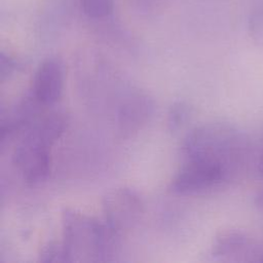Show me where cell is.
Returning a JSON list of instances; mask_svg holds the SVG:
<instances>
[{"instance_id":"9a60e30c","label":"cell","mask_w":263,"mask_h":263,"mask_svg":"<svg viewBox=\"0 0 263 263\" xmlns=\"http://www.w3.org/2000/svg\"><path fill=\"white\" fill-rule=\"evenodd\" d=\"M258 167H259V172L263 175V150H262V153L260 155V158H259V163H258Z\"/></svg>"},{"instance_id":"7a4b0ae2","label":"cell","mask_w":263,"mask_h":263,"mask_svg":"<svg viewBox=\"0 0 263 263\" xmlns=\"http://www.w3.org/2000/svg\"><path fill=\"white\" fill-rule=\"evenodd\" d=\"M63 243L69 261L97 262L111 260L119 234L106 223L67 209L62 215Z\"/></svg>"},{"instance_id":"5bb4252c","label":"cell","mask_w":263,"mask_h":263,"mask_svg":"<svg viewBox=\"0 0 263 263\" xmlns=\"http://www.w3.org/2000/svg\"><path fill=\"white\" fill-rule=\"evenodd\" d=\"M256 201H257V204H258L259 206H262V208H263V191L257 195Z\"/></svg>"},{"instance_id":"7c38bea8","label":"cell","mask_w":263,"mask_h":263,"mask_svg":"<svg viewBox=\"0 0 263 263\" xmlns=\"http://www.w3.org/2000/svg\"><path fill=\"white\" fill-rule=\"evenodd\" d=\"M18 64L9 55H6L4 52H1L0 55V76L1 80H4L6 77L11 75L15 70H17Z\"/></svg>"},{"instance_id":"8992f818","label":"cell","mask_w":263,"mask_h":263,"mask_svg":"<svg viewBox=\"0 0 263 263\" xmlns=\"http://www.w3.org/2000/svg\"><path fill=\"white\" fill-rule=\"evenodd\" d=\"M154 112V102L145 92L133 91L122 99L117 109L116 123L121 135L129 136L142 128Z\"/></svg>"},{"instance_id":"3957f363","label":"cell","mask_w":263,"mask_h":263,"mask_svg":"<svg viewBox=\"0 0 263 263\" xmlns=\"http://www.w3.org/2000/svg\"><path fill=\"white\" fill-rule=\"evenodd\" d=\"M51 144L32 130L26 129L24 138L16 145L12 162L28 183L44 181L50 172Z\"/></svg>"},{"instance_id":"9c48e42d","label":"cell","mask_w":263,"mask_h":263,"mask_svg":"<svg viewBox=\"0 0 263 263\" xmlns=\"http://www.w3.org/2000/svg\"><path fill=\"white\" fill-rule=\"evenodd\" d=\"M192 108L184 101H179L173 104L167 114V126L173 133L183 128L190 120Z\"/></svg>"},{"instance_id":"8fae6325","label":"cell","mask_w":263,"mask_h":263,"mask_svg":"<svg viewBox=\"0 0 263 263\" xmlns=\"http://www.w3.org/2000/svg\"><path fill=\"white\" fill-rule=\"evenodd\" d=\"M39 259L42 262H70L63 241H51L45 245L40 251Z\"/></svg>"},{"instance_id":"277c9868","label":"cell","mask_w":263,"mask_h":263,"mask_svg":"<svg viewBox=\"0 0 263 263\" xmlns=\"http://www.w3.org/2000/svg\"><path fill=\"white\" fill-rule=\"evenodd\" d=\"M105 223L119 235L134 228L144 213L140 194L130 188H116L103 198Z\"/></svg>"},{"instance_id":"6da1fadb","label":"cell","mask_w":263,"mask_h":263,"mask_svg":"<svg viewBox=\"0 0 263 263\" xmlns=\"http://www.w3.org/2000/svg\"><path fill=\"white\" fill-rule=\"evenodd\" d=\"M187 161L218 166L230 177L241 161L245 141L241 134L225 123H205L193 128L184 139Z\"/></svg>"},{"instance_id":"ba28073f","label":"cell","mask_w":263,"mask_h":263,"mask_svg":"<svg viewBox=\"0 0 263 263\" xmlns=\"http://www.w3.org/2000/svg\"><path fill=\"white\" fill-rule=\"evenodd\" d=\"M251 249L249 238L241 232L228 230L221 232L215 239L212 254L222 260H237Z\"/></svg>"},{"instance_id":"30bf717a","label":"cell","mask_w":263,"mask_h":263,"mask_svg":"<svg viewBox=\"0 0 263 263\" xmlns=\"http://www.w3.org/2000/svg\"><path fill=\"white\" fill-rule=\"evenodd\" d=\"M84 13L91 18H102L112 12L113 0H80Z\"/></svg>"},{"instance_id":"4fadbf2b","label":"cell","mask_w":263,"mask_h":263,"mask_svg":"<svg viewBox=\"0 0 263 263\" xmlns=\"http://www.w3.org/2000/svg\"><path fill=\"white\" fill-rule=\"evenodd\" d=\"M250 28L256 37L263 38V6L259 7L251 16Z\"/></svg>"},{"instance_id":"52a82bcc","label":"cell","mask_w":263,"mask_h":263,"mask_svg":"<svg viewBox=\"0 0 263 263\" xmlns=\"http://www.w3.org/2000/svg\"><path fill=\"white\" fill-rule=\"evenodd\" d=\"M64 86V67L57 58L43 61L33 79L32 93L43 105L55 104L62 96Z\"/></svg>"},{"instance_id":"5b68a950","label":"cell","mask_w":263,"mask_h":263,"mask_svg":"<svg viewBox=\"0 0 263 263\" xmlns=\"http://www.w3.org/2000/svg\"><path fill=\"white\" fill-rule=\"evenodd\" d=\"M231 178L224 170L197 161H187L170 184V191L193 195L212 190Z\"/></svg>"}]
</instances>
